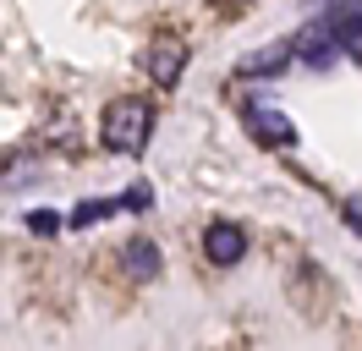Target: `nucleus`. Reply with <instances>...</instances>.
Segmentation results:
<instances>
[{
    "label": "nucleus",
    "mask_w": 362,
    "mask_h": 351,
    "mask_svg": "<svg viewBox=\"0 0 362 351\" xmlns=\"http://www.w3.org/2000/svg\"><path fill=\"white\" fill-rule=\"evenodd\" d=\"M121 209V197H88V203H77L71 209V225H93V219H110Z\"/></svg>",
    "instance_id": "8"
},
{
    "label": "nucleus",
    "mask_w": 362,
    "mask_h": 351,
    "mask_svg": "<svg viewBox=\"0 0 362 351\" xmlns=\"http://www.w3.org/2000/svg\"><path fill=\"white\" fill-rule=\"evenodd\" d=\"M286 66H291V44H274V50H258V55H247L236 71H242V77H280Z\"/></svg>",
    "instance_id": "7"
},
{
    "label": "nucleus",
    "mask_w": 362,
    "mask_h": 351,
    "mask_svg": "<svg viewBox=\"0 0 362 351\" xmlns=\"http://www.w3.org/2000/svg\"><path fill=\"white\" fill-rule=\"evenodd\" d=\"M346 225H351V231H362V203H351V209H346Z\"/></svg>",
    "instance_id": "10"
},
{
    "label": "nucleus",
    "mask_w": 362,
    "mask_h": 351,
    "mask_svg": "<svg viewBox=\"0 0 362 351\" xmlns=\"http://www.w3.org/2000/svg\"><path fill=\"white\" fill-rule=\"evenodd\" d=\"M28 231H39V236H55V231H61V219L49 214V209H33V214H28Z\"/></svg>",
    "instance_id": "9"
},
{
    "label": "nucleus",
    "mask_w": 362,
    "mask_h": 351,
    "mask_svg": "<svg viewBox=\"0 0 362 351\" xmlns=\"http://www.w3.org/2000/svg\"><path fill=\"white\" fill-rule=\"evenodd\" d=\"M121 258H127V275H132V280H154L159 275V247L148 236H132L121 247Z\"/></svg>",
    "instance_id": "6"
},
{
    "label": "nucleus",
    "mask_w": 362,
    "mask_h": 351,
    "mask_svg": "<svg viewBox=\"0 0 362 351\" xmlns=\"http://www.w3.org/2000/svg\"><path fill=\"white\" fill-rule=\"evenodd\" d=\"M204 258L220 263V269H230V263L247 258V231L242 225H230V219H214L204 231Z\"/></svg>",
    "instance_id": "2"
},
{
    "label": "nucleus",
    "mask_w": 362,
    "mask_h": 351,
    "mask_svg": "<svg viewBox=\"0 0 362 351\" xmlns=\"http://www.w3.org/2000/svg\"><path fill=\"white\" fill-rule=\"evenodd\" d=\"M99 137H105V149L110 154H143L148 149V137H154V105L148 99H110L105 115H99Z\"/></svg>",
    "instance_id": "1"
},
{
    "label": "nucleus",
    "mask_w": 362,
    "mask_h": 351,
    "mask_svg": "<svg viewBox=\"0 0 362 351\" xmlns=\"http://www.w3.org/2000/svg\"><path fill=\"white\" fill-rule=\"evenodd\" d=\"M242 115H247V127L264 137V143H274V149H291L296 143V127L280 115V110H264V105H242Z\"/></svg>",
    "instance_id": "5"
},
{
    "label": "nucleus",
    "mask_w": 362,
    "mask_h": 351,
    "mask_svg": "<svg viewBox=\"0 0 362 351\" xmlns=\"http://www.w3.org/2000/svg\"><path fill=\"white\" fill-rule=\"evenodd\" d=\"M291 55H302V61L318 66V71H329V66L340 61V44L329 39V28H324V22H313V28H302V33H296Z\"/></svg>",
    "instance_id": "4"
},
{
    "label": "nucleus",
    "mask_w": 362,
    "mask_h": 351,
    "mask_svg": "<svg viewBox=\"0 0 362 351\" xmlns=\"http://www.w3.org/2000/svg\"><path fill=\"white\" fill-rule=\"evenodd\" d=\"M187 44L181 39H154L148 44V55H143V66H148V77H154L159 88H176L181 83V71H187Z\"/></svg>",
    "instance_id": "3"
}]
</instances>
